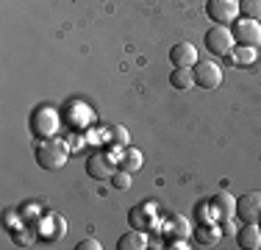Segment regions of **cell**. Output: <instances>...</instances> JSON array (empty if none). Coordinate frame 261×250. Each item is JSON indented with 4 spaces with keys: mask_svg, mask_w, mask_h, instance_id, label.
I'll return each instance as SVG.
<instances>
[{
    "mask_svg": "<svg viewBox=\"0 0 261 250\" xmlns=\"http://www.w3.org/2000/svg\"><path fill=\"white\" fill-rule=\"evenodd\" d=\"M70 159V147L59 139H45L36 145V161L42 170H61Z\"/></svg>",
    "mask_w": 261,
    "mask_h": 250,
    "instance_id": "1",
    "label": "cell"
},
{
    "mask_svg": "<svg viewBox=\"0 0 261 250\" xmlns=\"http://www.w3.org/2000/svg\"><path fill=\"white\" fill-rule=\"evenodd\" d=\"M59 125H61V117L56 109H50V106L36 109L34 117H31V131H34L39 139H53V136L59 134Z\"/></svg>",
    "mask_w": 261,
    "mask_h": 250,
    "instance_id": "2",
    "label": "cell"
},
{
    "mask_svg": "<svg viewBox=\"0 0 261 250\" xmlns=\"http://www.w3.org/2000/svg\"><path fill=\"white\" fill-rule=\"evenodd\" d=\"M206 47H208V53H214V56H228L236 47L231 28H228V25H214V28H208L206 31Z\"/></svg>",
    "mask_w": 261,
    "mask_h": 250,
    "instance_id": "3",
    "label": "cell"
},
{
    "mask_svg": "<svg viewBox=\"0 0 261 250\" xmlns=\"http://www.w3.org/2000/svg\"><path fill=\"white\" fill-rule=\"evenodd\" d=\"M206 14L217 25L236 22L239 20V0H206Z\"/></svg>",
    "mask_w": 261,
    "mask_h": 250,
    "instance_id": "4",
    "label": "cell"
},
{
    "mask_svg": "<svg viewBox=\"0 0 261 250\" xmlns=\"http://www.w3.org/2000/svg\"><path fill=\"white\" fill-rule=\"evenodd\" d=\"M236 45H245V47H258L261 45V22L250 20V17H242V20L233 22L231 28Z\"/></svg>",
    "mask_w": 261,
    "mask_h": 250,
    "instance_id": "5",
    "label": "cell"
},
{
    "mask_svg": "<svg viewBox=\"0 0 261 250\" xmlns=\"http://www.w3.org/2000/svg\"><path fill=\"white\" fill-rule=\"evenodd\" d=\"M86 172H89V178H95V181H111L114 172H117V159L97 150V153H92L89 159H86Z\"/></svg>",
    "mask_w": 261,
    "mask_h": 250,
    "instance_id": "6",
    "label": "cell"
},
{
    "mask_svg": "<svg viewBox=\"0 0 261 250\" xmlns=\"http://www.w3.org/2000/svg\"><path fill=\"white\" fill-rule=\"evenodd\" d=\"M192 72H195V86L200 89H217L222 84V67L217 61H197Z\"/></svg>",
    "mask_w": 261,
    "mask_h": 250,
    "instance_id": "7",
    "label": "cell"
},
{
    "mask_svg": "<svg viewBox=\"0 0 261 250\" xmlns=\"http://www.w3.org/2000/svg\"><path fill=\"white\" fill-rule=\"evenodd\" d=\"M236 214L242 222H258L261 220V192H247L236 200Z\"/></svg>",
    "mask_w": 261,
    "mask_h": 250,
    "instance_id": "8",
    "label": "cell"
},
{
    "mask_svg": "<svg viewBox=\"0 0 261 250\" xmlns=\"http://www.w3.org/2000/svg\"><path fill=\"white\" fill-rule=\"evenodd\" d=\"M211 214L220 222H231L236 217V197H231L228 192H217L211 197Z\"/></svg>",
    "mask_w": 261,
    "mask_h": 250,
    "instance_id": "9",
    "label": "cell"
},
{
    "mask_svg": "<svg viewBox=\"0 0 261 250\" xmlns=\"http://www.w3.org/2000/svg\"><path fill=\"white\" fill-rule=\"evenodd\" d=\"M170 61H172V67H195L197 64V47L189 45V42H178L170 50Z\"/></svg>",
    "mask_w": 261,
    "mask_h": 250,
    "instance_id": "10",
    "label": "cell"
},
{
    "mask_svg": "<svg viewBox=\"0 0 261 250\" xmlns=\"http://www.w3.org/2000/svg\"><path fill=\"white\" fill-rule=\"evenodd\" d=\"M128 222L134 225L136 231H145L153 225V203H139L128 211Z\"/></svg>",
    "mask_w": 261,
    "mask_h": 250,
    "instance_id": "11",
    "label": "cell"
},
{
    "mask_svg": "<svg viewBox=\"0 0 261 250\" xmlns=\"http://www.w3.org/2000/svg\"><path fill=\"white\" fill-rule=\"evenodd\" d=\"M117 164H120V170H128V172H136L142 167V150L136 147H120V156H117Z\"/></svg>",
    "mask_w": 261,
    "mask_h": 250,
    "instance_id": "12",
    "label": "cell"
},
{
    "mask_svg": "<svg viewBox=\"0 0 261 250\" xmlns=\"http://www.w3.org/2000/svg\"><path fill=\"white\" fill-rule=\"evenodd\" d=\"M236 239H239L242 247L256 250V247H261V228H258L256 222H245V228L236 234Z\"/></svg>",
    "mask_w": 261,
    "mask_h": 250,
    "instance_id": "13",
    "label": "cell"
},
{
    "mask_svg": "<svg viewBox=\"0 0 261 250\" xmlns=\"http://www.w3.org/2000/svg\"><path fill=\"white\" fill-rule=\"evenodd\" d=\"M220 236H222V231L217 228V222H203V225H197V228H195V239L200 242V245H206V247L217 245Z\"/></svg>",
    "mask_w": 261,
    "mask_h": 250,
    "instance_id": "14",
    "label": "cell"
},
{
    "mask_svg": "<svg viewBox=\"0 0 261 250\" xmlns=\"http://www.w3.org/2000/svg\"><path fill=\"white\" fill-rule=\"evenodd\" d=\"M170 84H172V89H181V92L192 89V86H195V72H192V67H175L170 75Z\"/></svg>",
    "mask_w": 261,
    "mask_h": 250,
    "instance_id": "15",
    "label": "cell"
},
{
    "mask_svg": "<svg viewBox=\"0 0 261 250\" xmlns=\"http://www.w3.org/2000/svg\"><path fill=\"white\" fill-rule=\"evenodd\" d=\"M117 247H120V250H145L147 247V239H145V234H142V231L134 228V231H128V234L120 236Z\"/></svg>",
    "mask_w": 261,
    "mask_h": 250,
    "instance_id": "16",
    "label": "cell"
},
{
    "mask_svg": "<svg viewBox=\"0 0 261 250\" xmlns=\"http://www.w3.org/2000/svg\"><path fill=\"white\" fill-rule=\"evenodd\" d=\"M233 67H250L256 61V47H245V45H236L231 53H228Z\"/></svg>",
    "mask_w": 261,
    "mask_h": 250,
    "instance_id": "17",
    "label": "cell"
},
{
    "mask_svg": "<svg viewBox=\"0 0 261 250\" xmlns=\"http://www.w3.org/2000/svg\"><path fill=\"white\" fill-rule=\"evenodd\" d=\"M167 222H170L167 231H170V236H175V239H186V236L192 234V225H189V220H186L184 214H172Z\"/></svg>",
    "mask_w": 261,
    "mask_h": 250,
    "instance_id": "18",
    "label": "cell"
},
{
    "mask_svg": "<svg viewBox=\"0 0 261 250\" xmlns=\"http://www.w3.org/2000/svg\"><path fill=\"white\" fill-rule=\"evenodd\" d=\"M239 11L250 20H258L261 22V0H239Z\"/></svg>",
    "mask_w": 261,
    "mask_h": 250,
    "instance_id": "19",
    "label": "cell"
},
{
    "mask_svg": "<svg viewBox=\"0 0 261 250\" xmlns=\"http://www.w3.org/2000/svg\"><path fill=\"white\" fill-rule=\"evenodd\" d=\"M70 117H72V122H75V125H89L92 122V111L86 109V106H75Z\"/></svg>",
    "mask_w": 261,
    "mask_h": 250,
    "instance_id": "20",
    "label": "cell"
},
{
    "mask_svg": "<svg viewBox=\"0 0 261 250\" xmlns=\"http://www.w3.org/2000/svg\"><path fill=\"white\" fill-rule=\"evenodd\" d=\"M111 139H114L117 147H125L128 139H130V134H128L125 128H122V125H114V128H111Z\"/></svg>",
    "mask_w": 261,
    "mask_h": 250,
    "instance_id": "21",
    "label": "cell"
},
{
    "mask_svg": "<svg viewBox=\"0 0 261 250\" xmlns=\"http://www.w3.org/2000/svg\"><path fill=\"white\" fill-rule=\"evenodd\" d=\"M111 184H114V189H128L130 186V172L128 170H117L114 178H111Z\"/></svg>",
    "mask_w": 261,
    "mask_h": 250,
    "instance_id": "22",
    "label": "cell"
},
{
    "mask_svg": "<svg viewBox=\"0 0 261 250\" xmlns=\"http://www.w3.org/2000/svg\"><path fill=\"white\" fill-rule=\"evenodd\" d=\"M78 250H100V242H97V239H84L78 245Z\"/></svg>",
    "mask_w": 261,
    "mask_h": 250,
    "instance_id": "23",
    "label": "cell"
}]
</instances>
